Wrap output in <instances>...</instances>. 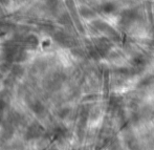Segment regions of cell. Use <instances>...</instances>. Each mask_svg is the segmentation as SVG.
<instances>
[{
	"label": "cell",
	"mask_w": 154,
	"mask_h": 150,
	"mask_svg": "<svg viewBox=\"0 0 154 150\" xmlns=\"http://www.w3.org/2000/svg\"><path fill=\"white\" fill-rule=\"evenodd\" d=\"M45 129L39 122H34L25 130V140H35V139H39L44 134Z\"/></svg>",
	"instance_id": "1"
},
{
	"label": "cell",
	"mask_w": 154,
	"mask_h": 150,
	"mask_svg": "<svg viewBox=\"0 0 154 150\" xmlns=\"http://www.w3.org/2000/svg\"><path fill=\"white\" fill-rule=\"evenodd\" d=\"M29 107H31L32 111L36 114H43L45 111V106L40 100H34L29 104Z\"/></svg>",
	"instance_id": "2"
},
{
	"label": "cell",
	"mask_w": 154,
	"mask_h": 150,
	"mask_svg": "<svg viewBox=\"0 0 154 150\" xmlns=\"http://www.w3.org/2000/svg\"><path fill=\"white\" fill-rule=\"evenodd\" d=\"M67 136V130L64 127L61 126H56L53 129V136L55 140L57 141H62L63 139H65Z\"/></svg>",
	"instance_id": "3"
},
{
	"label": "cell",
	"mask_w": 154,
	"mask_h": 150,
	"mask_svg": "<svg viewBox=\"0 0 154 150\" xmlns=\"http://www.w3.org/2000/svg\"><path fill=\"white\" fill-rule=\"evenodd\" d=\"M49 150H58V149H56V148H51V149H49Z\"/></svg>",
	"instance_id": "4"
}]
</instances>
